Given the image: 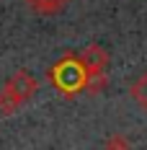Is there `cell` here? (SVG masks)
I'll return each instance as SVG.
<instances>
[{
	"label": "cell",
	"instance_id": "8992f818",
	"mask_svg": "<svg viewBox=\"0 0 147 150\" xmlns=\"http://www.w3.org/2000/svg\"><path fill=\"white\" fill-rule=\"evenodd\" d=\"M103 150H132V140L121 132H111L103 142Z\"/></svg>",
	"mask_w": 147,
	"mask_h": 150
},
{
	"label": "cell",
	"instance_id": "6da1fadb",
	"mask_svg": "<svg viewBox=\"0 0 147 150\" xmlns=\"http://www.w3.org/2000/svg\"><path fill=\"white\" fill-rule=\"evenodd\" d=\"M39 91V80L29 73V70H15L0 88V114L11 117L15 114L23 104H29L34 98V93Z\"/></svg>",
	"mask_w": 147,
	"mask_h": 150
},
{
	"label": "cell",
	"instance_id": "5b68a950",
	"mask_svg": "<svg viewBox=\"0 0 147 150\" xmlns=\"http://www.w3.org/2000/svg\"><path fill=\"white\" fill-rule=\"evenodd\" d=\"M129 96H132L134 101H137V104L147 111V70L139 75L137 80H134L132 86H129Z\"/></svg>",
	"mask_w": 147,
	"mask_h": 150
},
{
	"label": "cell",
	"instance_id": "7a4b0ae2",
	"mask_svg": "<svg viewBox=\"0 0 147 150\" xmlns=\"http://www.w3.org/2000/svg\"><path fill=\"white\" fill-rule=\"evenodd\" d=\"M49 80H52V86H54L65 98H72V96H77L80 91H85L88 75H85V70H83L77 54H65L59 62L52 65Z\"/></svg>",
	"mask_w": 147,
	"mask_h": 150
},
{
	"label": "cell",
	"instance_id": "3957f363",
	"mask_svg": "<svg viewBox=\"0 0 147 150\" xmlns=\"http://www.w3.org/2000/svg\"><path fill=\"white\" fill-rule=\"evenodd\" d=\"M77 60H80V65H83V70H85L88 78L106 75V70H108V52L101 44H88L77 54Z\"/></svg>",
	"mask_w": 147,
	"mask_h": 150
},
{
	"label": "cell",
	"instance_id": "277c9868",
	"mask_svg": "<svg viewBox=\"0 0 147 150\" xmlns=\"http://www.w3.org/2000/svg\"><path fill=\"white\" fill-rule=\"evenodd\" d=\"M23 3L29 5V11H34V13H39V16H54L70 0H23Z\"/></svg>",
	"mask_w": 147,
	"mask_h": 150
}]
</instances>
